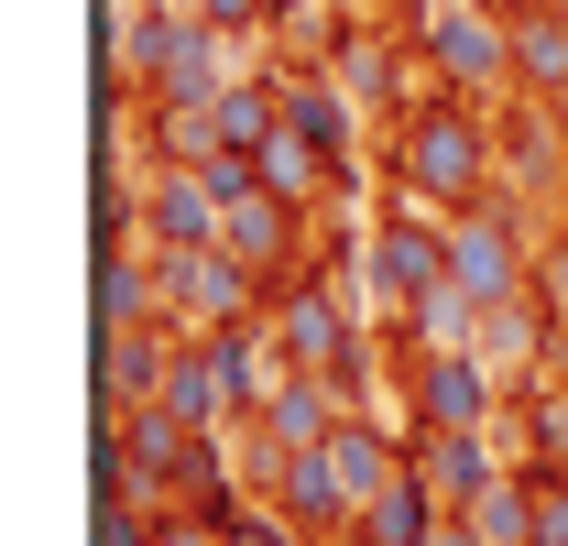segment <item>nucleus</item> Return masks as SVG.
<instances>
[{
	"label": "nucleus",
	"instance_id": "23",
	"mask_svg": "<svg viewBox=\"0 0 568 546\" xmlns=\"http://www.w3.org/2000/svg\"><path fill=\"white\" fill-rule=\"evenodd\" d=\"M536 284H547V306H558V328H568V241L547 252V263H536Z\"/></svg>",
	"mask_w": 568,
	"mask_h": 546
},
{
	"label": "nucleus",
	"instance_id": "4",
	"mask_svg": "<svg viewBox=\"0 0 568 546\" xmlns=\"http://www.w3.org/2000/svg\"><path fill=\"white\" fill-rule=\"evenodd\" d=\"M448 273H459L481 306H503V295H536V241H525V219H514L503 198L459 208V219H448Z\"/></svg>",
	"mask_w": 568,
	"mask_h": 546
},
{
	"label": "nucleus",
	"instance_id": "25",
	"mask_svg": "<svg viewBox=\"0 0 568 546\" xmlns=\"http://www.w3.org/2000/svg\"><path fill=\"white\" fill-rule=\"evenodd\" d=\"M274 11H284V22H295V11H306V0H274Z\"/></svg>",
	"mask_w": 568,
	"mask_h": 546
},
{
	"label": "nucleus",
	"instance_id": "12",
	"mask_svg": "<svg viewBox=\"0 0 568 546\" xmlns=\"http://www.w3.org/2000/svg\"><path fill=\"white\" fill-rule=\"evenodd\" d=\"M164 361H175V350L153 340V328H99V405L110 415L153 405V394H164Z\"/></svg>",
	"mask_w": 568,
	"mask_h": 546
},
{
	"label": "nucleus",
	"instance_id": "24",
	"mask_svg": "<svg viewBox=\"0 0 568 546\" xmlns=\"http://www.w3.org/2000/svg\"><path fill=\"white\" fill-rule=\"evenodd\" d=\"M426 546H493V536H481V525H470V514L448 503V525H437V536H426Z\"/></svg>",
	"mask_w": 568,
	"mask_h": 546
},
{
	"label": "nucleus",
	"instance_id": "9",
	"mask_svg": "<svg viewBox=\"0 0 568 546\" xmlns=\"http://www.w3.org/2000/svg\"><path fill=\"white\" fill-rule=\"evenodd\" d=\"M295 219H306V208L274 198V186L252 175V186H230V198H219V241H230L252 273H284V263H295Z\"/></svg>",
	"mask_w": 568,
	"mask_h": 546
},
{
	"label": "nucleus",
	"instance_id": "10",
	"mask_svg": "<svg viewBox=\"0 0 568 546\" xmlns=\"http://www.w3.org/2000/svg\"><path fill=\"white\" fill-rule=\"evenodd\" d=\"M339 394H351V383H328V372H284L274 394H263V415H252V437H263V448H317V437L351 415Z\"/></svg>",
	"mask_w": 568,
	"mask_h": 546
},
{
	"label": "nucleus",
	"instance_id": "22",
	"mask_svg": "<svg viewBox=\"0 0 568 546\" xmlns=\"http://www.w3.org/2000/svg\"><path fill=\"white\" fill-rule=\"evenodd\" d=\"M339 88H351L361 110H383V44H351L339 55Z\"/></svg>",
	"mask_w": 568,
	"mask_h": 546
},
{
	"label": "nucleus",
	"instance_id": "20",
	"mask_svg": "<svg viewBox=\"0 0 568 546\" xmlns=\"http://www.w3.org/2000/svg\"><path fill=\"white\" fill-rule=\"evenodd\" d=\"M525 437H536V471H568V394H536L525 405Z\"/></svg>",
	"mask_w": 568,
	"mask_h": 546
},
{
	"label": "nucleus",
	"instance_id": "6",
	"mask_svg": "<svg viewBox=\"0 0 568 546\" xmlns=\"http://www.w3.org/2000/svg\"><path fill=\"white\" fill-rule=\"evenodd\" d=\"M274 350L295 361V372H328V383H351V372H361V328L339 317V295H328V284H284Z\"/></svg>",
	"mask_w": 568,
	"mask_h": 546
},
{
	"label": "nucleus",
	"instance_id": "26",
	"mask_svg": "<svg viewBox=\"0 0 568 546\" xmlns=\"http://www.w3.org/2000/svg\"><path fill=\"white\" fill-rule=\"evenodd\" d=\"M558 11H568V0H558Z\"/></svg>",
	"mask_w": 568,
	"mask_h": 546
},
{
	"label": "nucleus",
	"instance_id": "19",
	"mask_svg": "<svg viewBox=\"0 0 568 546\" xmlns=\"http://www.w3.org/2000/svg\"><path fill=\"white\" fill-rule=\"evenodd\" d=\"M284 121H295V132L317 142V153H351V121H339V77H328V88H317V77H306V88H284Z\"/></svg>",
	"mask_w": 568,
	"mask_h": 546
},
{
	"label": "nucleus",
	"instance_id": "11",
	"mask_svg": "<svg viewBox=\"0 0 568 546\" xmlns=\"http://www.w3.org/2000/svg\"><path fill=\"white\" fill-rule=\"evenodd\" d=\"M437 525H448V492H437V481H426L416 459H405V481L361 503V525H351V536H361V546H426Z\"/></svg>",
	"mask_w": 568,
	"mask_h": 546
},
{
	"label": "nucleus",
	"instance_id": "16",
	"mask_svg": "<svg viewBox=\"0 0 568 546\" xmlns=\"http://www.w3.org/2000/svg\"><path fill=\"white\" fill-rule=\"evenodd\" d=\"M153 317H164L153 263H132L121 241H99V328H153Z\"/></svg>",
	"mask_w": 568,
	"mask_h": 546
},
{
	"label": "nucleus",
	"instance_id": "17",
	"mask_svg": "<svg viewBox=\"0 0 568 546\" xmlns=\"http://www.w3.org/2000/svg\"><path fill=\"white\" fill-rule=\"evenodd\" d=\"M328 164H339V153H317V142L295 132V121H284V132L252 153V175H263L274 198H295V208H317V198H328Z\"/></svg>",
	"mask_w": 568,
	"mask_h": 546
},
{
	"label": "nucleus",
	"instance_id": "1",
	"mask_svg": "<svg viewBox=\"0 0 568 546\" xmlns=\"http://www.w3.org/2000/svg\"><path fill=\"white\" fill-rule=\"evenodd\" d=\"M394 186L437 219H459V208L503 198V142L481 121V99H459V88H437L405 110V132H394Z\"/></svg>",
	"mask_w": 568,
	"mask_h": 546
},
{
	"label": "nucleus",
	"instance_id": "13",
	"mask_svg": "<svg viewBox=\"0 0 568 546\" xmlns=\"http://www.w3.org/2000/svg\"><path fill=\"white\" fill-rule=\"evenodd\" d=\"M514 88H525L536 110H558V99H568V11H558V0L514 22Z\"/></svg>",
	"mask_w": 568,
	"mask_h": 546
},
{
	"label": "nucleus",
	"instance_id": "2",
	"mask_svg": "<svg viewBox=\"0 0 568 546\" xmlns=\"http://www.w3.org/2000/svg\"><path fill=\"white\" fill-rule=\"evenodd\" d=\"M416 44H426V67H437V88H459V99H481V110L514 88V22H493L481 0H437Z\"/></svg>",
	"mask_w": 568,
	"mask_h": 546
},
{
	"label": "nucleus",
	"instance_id": "8",
	"mask_svg": "<svg viewBox=\"0 0 568 546\" xmlns=\"http://www.w3.org/2000/svg\"><path fill=\"white\" fill-rule=\"evenodd\" d=\"M132 219L164 241V252H186V241H219V175H209V164H164V175L132 198Z\"/></svg>",
	"mask_w": 568,
	"mask_h": 546
},
{
	"label": "nucleus",
	"instance_id": "15",
	"mask_svg": "<svg viewBox=\"0 0 568 546\" xmlns=\"http://www.w3.org/2000/svg\"><path fill=\"white\" fill-rule=\"evenodd\" d=\"M153 405L219 437V415H230V383H219V350H209V328H197V340H186L175 361H164V394H153Z\"/></svg>",
	"mask_w": 568,
	"mask_h": 546
},
{
	"label": "nucleus",
	"instance_id": "18",
	"mask_svg": "<svg viewBox=\"0 0 568 546\" xmlns=\"http://www.w3.org/2000/svg\"><path fill=\"white\" fill-rule=\"evenodd\" d=\"M459 514H470V525H481L493 546H536V481H514V471H503V481H481Z\"/></svg>",
	"mask_w": 568,
	"mask_h": 546
},
{
	"label": "nucleus",
	"instance_id": "14",
	"mask_svg": "<svg viewBox=\"0 0 568 546\" xmlns=\"http://www.w3.org/2000/svg\"><path fill=\"white\" fill-rule=\"evenodd\" d=\"M416 471L437 481L448 503H470L481 481H503V459H493V437H481V426H426V437H416Z\"/></svg>",
	"mask_w": 568,
	"mask_h": 546
},
{
	"label": "nucleus",
	"instance_id": "5",
	"mask_svg": "<svg viewBox=\"0 0 568 546\" xmlns=\"http://www.w3.org/2000/svg\"><path fill=\"white\" fill-rule=\"evenodd\" d=\"M361 273H372V306H383V317H416L426 284H448V230H426V219H383V230L361 241Z\"/></svg>",
	"mask_w": 568,
	"mask_h": 546
},
{
	"label": "nucleus",
	"instance_id": "3",
	"mask_svg": "<svg viewBox=\"0 0 568 546\" xmlns=\"http://www.w3.org/2000/svg\"><path fill=\"white\" fill-rule=\"evenodd\" d=\"M153 284H164V317H175V328H241L263 273L241 263L230 241H186V252H164V263H153Z\"/></svg>",
	"mask_w": 568,
	"mask_h": 546
},
{
	"label": "nucleus",
	"instance_id": "7",
	"mask_svg": "<svg viewBox=\"0 0 568 546\" xmlns=\"http://www.w3.org/2000/svg\"><path fill=\"white\" fill-rule=\"evenodd\" d=\"M416 405H426V426H493L503 372H493L470 340H437V350L416 361Z\"/></svg>",
	"mask_w": 568,
	"mask_h": 546
},
{
	"label": "nucleus",
	"instance_id": "21",
	"mask_svg": "<svg viewBox=\"0 0 568 546\" xmlns=\"http://www.w3.org/2000/svg\"><path fill=\"white\" fill-rule=\"evenodd\" d=\"M536 481V546H568V471H525Z\"/></svg>",
	"mask_w": 568,
	"mask_h": 546
}]
</instances>
